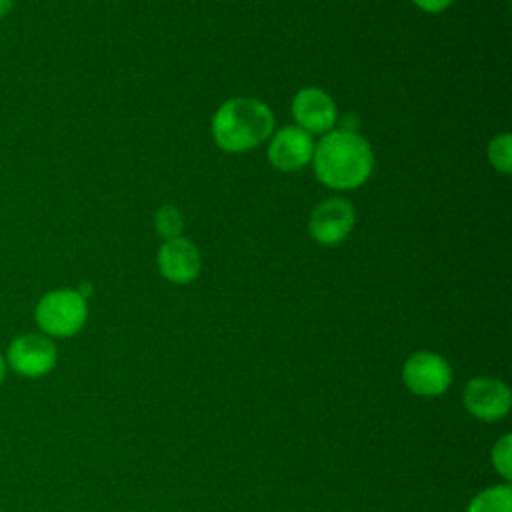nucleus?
Wrapping results in <instances>:
<instances>
[{
  "mask_svg": "<svg viewBox=\"0 0 512 512\" xmlns=\"http://www.w3.org/2000/svg\"><path fill=\"white\" fill-rule=\"evenodd\" d=\"M316 178L334 190L362 186L374 168L370 144L352 130H332L322 136L312 154Z\"/></svg>",
  "mask_w": 512,
  "mask_h": 512,
  "instance_id": "obj_1",
  "label": "nucleus"
},
{
  "mask_svg": "<svg viewBox=\"0 0 512 512\" xmlns=\"http://www.w3.org/2000/svg\"><path fill=\"white\" fill-rule=\"evenodd\" d=\"M210 128L224 152H246L272 134L274 114L262 100L230 98L216 110Z\"/></svg>",
  "mask_w": 512,
  "mask_h": 512,
  "instance_id": "obj_2",
  "label": "nucleus"
},
{
  "mask_svg": "<svg viewBox=\"0 0 512 512\" xmlns=\"http://www.w3.org/2000/svg\"><path fill=\"white\" fill-rule=\"evenodd\" d=\"M86 316V298L78 290L70 288L46 292L34 308V318L40 330L48 336L58 338L74 336L84 326Z\"/></svg>",
  "mask_w": 512,
  "mask_h": 512,
  "instance_id": "obj_3",
  "label": "nucleus"
},
{
  "mask_svg": "<svg viewBox=\"0 0 512 512\" xmlns=\"http://www.w3.org/2000/svg\"><path fill=\"white\" fill-rule=\"evenodd\" d=\"M6 364L20 376L40 378L48 374L58 360L54 342L44 334H20L6 350Z\"/></svg>",
  "mask_w": 512,
  "mask_h": 512,
  "instance_id": "obj_4",
  "label": "nucleus"
},
{
  "mask_svg": "<svg viewBox=\"0 0 512 512\" xmlns=\"http://www.w3.org/2000/svg\"><path fill=\"white\" fill-rule=\"evenodd\" d=\"M356 210L344 198H328L310 214V234L318 244L332 246L342 242L354 228Z\"/></svg>",
  "mask_w": 512,
  "mask_h": 512,
  "instance_id": "obj_5",
  "label": "nucleus"
},
{
  "mask_svg": "<svg viewBox=\"0 0 512 512\" xmlns=\"http://www.w3.org/2000/svg\"><path fill=\"white\" fill-rule=\"evenodd\" d=\"M402 378L414 394L436 396L450 386L452 372L442 356L434 352H416L406 360Z\"/></svg>",
  "mask_w": 512,
  "mask_h": 512,
  "instance_id": "obj_6",
  "label": "nucleus"
},
{
  "mask_svg": "<svg viewBox=\"0 0 512 512\" xmlns=\"http://www.w3.org/2000/svg\"><path fill=\"white\" fill-rule=\"evenodd\" d=\"M292 116L296 126L308 134H324L336 124V104L324 90L308 86L292 98Z\"/></svg>",
  "mask_w": 512,
  "mask_h": 512,
  "instance_id": "obj_7",
  "label": "nucleus"
},
{
  "mask_svg": "<svg viewBox=\"0 0 512 512\" xmlns=\"http://www.w3.org/2000/svg\"><path fill=\"white\" fill-rule=\"evenodd\" d=\"M314 154L312 134L298 126L280 128L268 146V160L280 172H296L304 168Z\"/></svg>",
  "mask_w": 512,
  "mask_h": 512,
  "instance_id": "obj_8",
  "label": "nucleus"
},
{
  "mask_svg": "<svg viewBox=\"0 0 512 512\" xmlns=\"http://www.w3.org/2000/svg\"><path fill=\"white\" fill-rule=\"evenodd\" d=\"M510 390L502 380L480 376L472 378L464 390V404L480 420H498L510 410Z\"/></svg>",
  "mask_w": 512,
  "mask_h": 512,
  "instance_id": "obj_9",
  "label": "nucleus"
},
{
  "mask_svg": "<svg viewBox=\"0 0 512 512\" xmlns=\"http://www.w3.org/2000/svg\"><path fill=\"white\" fill-rule=\"evenodd\" d=\"M200 266L198 248L182 236L166 240L158 250V270L168 282L188 284L198 278Z\"/></svg>",
  "mask_w": 512,
  "mask_h": 512,
  "instance_id": "obj_10",
  "label": "nucleus"
},
{
  "mask_svg": "<svg viewBox=\"0 0 512 512\" xmlns=\"http://www.w3.org/2000/svg\"><path fill=\"white\" fill-rule=\"evenodd\" d=\"M468 512H512L510 486H492L482 490L472 498Z\"/></svg>",
  "mask_w": 512,
  "mask_h": 512,
  "instance_id": "obj_11",
  "label": "nucleus"
},
{
  "mask_svg": "<svg viewBox=\"0 0 512 512\" xmlns=\"http://www.w3.org/2000/svg\"><path fill=\"white\" fill-rule=\"evenodd\" d=\"M154 226H156V232L166 238V240H172V238H178L182 234V228H184V216L182 212L172 206V204H166L162 206L156 214H154Z\"/></svg>",
  "mask_w": 512,
  "mask_h": 512,
  "instance_id": "obj_12",
  "label": "nucleus"
},
{
  "mask_svg": "<svg viewBox=\"0 0 512 512\" xmlns=\"http://www.w3.org/2000/svg\"><path fill=\"white\" fill-rule=\"evenodd\" d=\"M510 150H512V140H510L508 132L492 138V142L488 146V160L502 174H510V160H512Z\"/></svg>",
  "mask_w": 512,
  "mask_h": 512,
  "instance_id": "obj_13",
  "label": "nucleus"
},
{
  "mask_svg": "<svg viewBox=\"0 0 512 512\" xmlns=\"http://www.w3.org/2000/svg\"><path fill=\"white\" fill-rule=\"evenodd\" d=\"M510 448H512V438H510V434L502 436V438L494 444V448H492V464H494V468H496L504 478H510V476H512Z\"/></svg>",
  "mask_w": 512,
  "mask_h": 512,
  "instance_id": "obj_14",
  "label": "nucleus"
},
{
  "mask_svg": "<svg viewBox=\"0 0 512 512\" xmlns=\"http://www.w3.org/2000/svg\"><path fill=\"white\" fill-rule=\"evenodd\" d=\"M422 12H428V14H438V12H444L452 0H412Z\"/></svg>",
  "mask_w": 512,
  "mask_h": 512,
  "instance_id": "obj_15",
  "label": "nucleus"
},
{
  "mask_svg": "<svg viewBox=\"0 0 512 512\" xmlns=\"http://www.w3.org/2000/svg\"><path fill=\"white\" fill-rule=\"evenodd\" d=\"M14 8V0H0V18L10 14Z\"/></svg>",
  "mask_w": 512,
  "mask_h": 512,
  "instance_id": "obj_16",
  "label": "nucleus"
},
{
  "mask_svg": "<svg viewBox=\"0 0 512 512\" xmlns=\"http://www.w3.org/2000/svg\"><path fill=\"white\" fill-rule=\"evenodd\" d=\"M4 376H6V360H4V356L0 354V384L4 382Z\"/></svg>",
  "mask_w": 512,
  "mask_h": 512,
  "instance_id": "obj_17",
  "label": "nucleus"
}]
</instances>
